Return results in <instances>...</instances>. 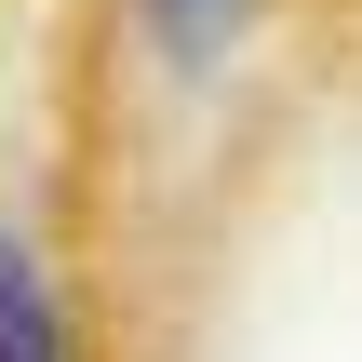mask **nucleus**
I'll list each match as a JSON object with an SVG mask.
<instances>
[{
  "instance_id": "nucleus-1",
  "label": "nucleus",
  "mask_w": 362,
  "mask_h": 362,
  "mask_svg": "<svg viewBox=\"0 0 362 362\" xmlns=\"http://www.w3.org/2000/svg\"><path fill=\"white\" fill-rule=\"evenodd\" d=\"M0 362H67L54 349V296H40L27 255H0Z\"/></svg>"
},
{
  "instance_id": "nucleus-2",
  "label": "nucleus",
  "mask_w": 362,
  "mask_h": 362,
  "mask_svg": "<svg viewBox=\"0 0 362 362\" xmlns=\"http://www.w3.org/2000/svg\"><path fill=\"white\" fill-rule=\"evenodd\" d=\"M161 27H175V40H188V54H202V40H215V27H228V0H161Z\"/></svg>"
}]
</instances>
